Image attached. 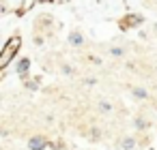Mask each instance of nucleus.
I'll use <instances>...</instances> for the list:
<instances>
[{
	"mask_svg": "<svg viewBox=\"0 0 157 150\" xmlns=\"http://www.w3.org/2000/svg\"><path fill=\"white\" fill-rule=\"evenodd\" d=\"M33 150H43V146H45V139H41V137H35V139H30V144H28Z\"/></svg>",
	"mask_w": 157,
	"mask_h": 150,
	"instance_id": "7ed1b4c3",
	"label": "nucleus"
},
{
	"mask_svg": "<svg viewBox=\"0 0 157 150\" xmlns=\"http://www.w3.org/2000/svg\"><path fill=\"white\" fill-rule=\"evenodd\" d=\"M131 146H133V139H125V148H127V150H129V148H131Z\"/></svg>",
	"mask_w": 157,
	"mask_h": 150,
	"instance_id": "0eeeda50",
	"label": "nucleus"
},
{
	"mask_svg": "<svg viewBox=\"0 0 157 150\" xmlns=\"http://www.w3.org/2000/svg\"><path fill=\"white\" fill-rule=\"evenodd\" d=\"M133 94H136V97H140V99H142V97H144V94H146V92H144V90H142V88H136V92H133Z\"/></svg>",
	"mask_w": 157,
	"mask_h": 150,
	"instance_id": "423d86ee",
	"label": "nucleus"
},
{
	"mask_svg": "<svg viewBox=\"0 0 157 150\" xmlns=\"http://www.w3.org/2000/svg\"><path fill=\"white\" fill-rule=\"evenodd\" d=\"M71 43L80 45V43H82V37H80V35H71Z\"/></svg>",
	"mask_w": 157,
	"mask_h": 150,
	"instance_id": "39448f33",
	"label": "nucleus"
},
{
	"mask_svg": "<svg viewBox=\"0 0 157 150\" xmlns=\"http://www.w3.org/2000/svg\"><path fill=\"white\" fill-rule=\"evenodd\" d=\"M20 37H13L7 45H5V49H2V54H0V67H7L9 62H11V58L15 56V52L20 49Z\"/></svg>",
	"mask_w": 157,
	"mask_h": 150,
	"instance_id": "f257e3e1",
	"label": "nucleus"
},
{
	"mask_svg": "<svg viewBox=\"0 0 157 150\" xmlns=\"http://www.w3.org/2000/svg\"><path fill=\"white\" fill-rule=\"evenodd\" d=\"M140 22H142V17H138V15H127V17L121 22V28H123V30H127L129 26H133V24H140Z\"/></svg>",
	"mask_w": 157,
	"mask_h": 150,
	"instance_id": "f03ea898",
	"label": "nucleus"
},
{
	"mask_svg": "<svg viewBox=\"0 0 157 150\" xmlns=\"http://www.w3.org/2000/svg\"><path fill=\"white\" fill-rule=\"evenodd\" d=\"M30 67V60H20V64H17V73H26V69Z\"/></svg>",
	"mask_w": 157,
	"mask_h": 150,
	"instance_id": "20e7f679",
	"label": "nucleus"
}]
</instances>
